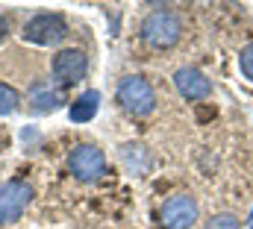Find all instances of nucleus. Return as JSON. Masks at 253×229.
Wrapping results in <instances>:
<instances>
[{"label": "nucleus", "mask_w": 253, "mask_h": 229, "mask_svg": "<svg viewBox=\"0 0 253 229\" xmlns=\"http://www.w3.org/2000/svg\"><path fill=\"white\" fill-rule=\"evenodd\" d=\"M118 103L124 106L132 117H147L156 106L153 85L144 76H124L118 85Z\"/></svg>", "instance_id": "nucleus-2"}, {"label": "nucleus", "mask_w": 253, "mask_h": 229, "mask_svg": "<svg viewBox=\"0 0 253 229\" xmlns=\"http://www.w3.org/2000/svg\"><path fill=\"white\" fill-rule=\"evenodd\" d=\"M180 36H183V24H180V18H177L174 12H168V9L150 12V15L144 18V24H141V38H144L150 47H156V50L174 47V44L180 41Z\"/></svg>", "instance_id": "nucleus-1"}, {"label": "nucleus", "mask_w": 253, "mask_h": 229, "mask_svg": "<svg viewBox=\"0 0 253 229\" xmlns=\"http://www.w3.org/2000/svg\"><path fill=\"white\" fill-rule=\"evenodd\" d=\"M68 168H71V173H74L80 182H94V179H100L103 171H106V156H103V150L94 147V144H80V147L71 150Z\"/></svg>", "instance_id": "nucleus-4"}, {"label": "nucleus", "mask_w": 253, "mask_h": 229, "mask_svg": "<svg viewBox=\"0 0 253 229\" xmlns=\"http://www.w3.org/2000/svg\"><path fill=\"white\" fill-rule=\"evenodd\" d=\"M197 221V203L189 194H177L162 206V227L165 229H191Z\"/></svg>", "instance_id": "nucleus-6"}, {"label": "nucleus", "mask_w": 253, "mask_h": 229, "mask_svg": "<svg viewBox=\"0 0 253 229\" xmlns=\"http://www.w3.org/2000/svg\"><path fill=\"white\" fill-rule=\"evenodd\" d=\"M174 85H177V91L186 97V100H203V97H209L212 94V82H209V76L206 74H200L197 68H180L177 74H174Z\"/></svg>", "instance_id": "nucleus-8"}, {"label": "nucleus", "mask_w": 253, "mask_h": 229, "mask_svg": "<svg viewBox=\"0 0 253 229\" xmlns=\"http://www.w3.org/2000/svg\"><path fill=\"white\" fill-rule=\"evenodd\" d=\"M18 109V91L6 82H0V114H12Z\"/></svg>", "instance_id": "nucleus-12"}, {"label": "nucleus", "mask_w": 253, "mask_h": 229, "mask_svg": "<svg viewBox=\"0 0 253 229\" xmlns=\"http://www.w3.org/2000/svg\"><path fill=\"white\" fill-rule=\"evenodd\" d=\"M203 229H239V218L236 215H227V212L224 215H212Z\"/></svg>", "instance_id": "nucleus-13"}, {"label": "nucleus", "mask_w": 253, "mask_h": 229, "mask_svg": "<svg viewBox=\"0 0 253 229\" xmlns=\"http://www.w3.org/2000/svg\"><path fill=\"white\" fill-rule=\"evenodd\" d=\"M30 100H33L36 112H53V109L59 106V97H56V91H53L47 82H33V88H30Z\"/></svg>", "instance_id": "nucleus-11"}, {"label": "nucleus", "mask_w": 253, "mask_h": 229, "mask_svg": "<svg viewBox=\"0 0 253 229\" xmlns=\"http://www.w3.org/2000/svg\"><path fill=\"white\" fill-rule=\"evenodd\" d=\"M121 162H124V168H126L129 173L141 176V173L150 168L147 147H141V144H126V147H121Z\"/></svg>", "instance_id": "nucleus-10"}, {"label": "nucleus", "mask_w": 253, "mask_h": 229, "mask_svg": "<svg viewBox=\"0 0 253 229\" xmlns=\"http://www.w3.org/2000/svg\"><path fill=\"white\" fill-rule=\"evenodd\" d=\"M239 65H242V74L253 82V44L242 47V53H239Z\"/></svg>", "instance_id": "nucleus-14"}, {"label": "nucleus", "mask_w": 253, "mask_h": 229, "mask_svg": "<svg viewBox=\"0 0 253 229\" xmlns=\"http://www.w3.org/2000/svg\"><path fill=\"white\" fill-rule=\"evenodd\" d=\"M85 71H88V59H85L83 50L68 47V50H62V53L53 56V76H56L62 85L80 82V79L85 76Z\"/></svg>", "instance_id": "nucleus-7"}, {"label": "nucleus", "mask_w": 253, "mask_h": 229, "mask_svg": "<svg viewBox=\"0 0 253 229\" xmlns=\"http://www.w3.org/2000/svg\"><path fill=\"white\" fill-rule=\"evenodd\" d=\"M30 197H33V185L30 182H24V179L3 182V188H0V227L3 224H15L24 215Z\"/></svg>", "instance_id": "nucleus-5"}, {"label": "nucleus", "mask_w": 253, "mask_h": 229, "mask_svg": "<svg viewBox=\"0 0 253 229\" xmlns=\"http://www.w3.org/2000/svg\"><path fill=\"white\" fill-rule=\"evenodd\" d=\"M21 36H24V41H30V44H42V47H47V44H59L65 36H68V24H65L62 15H50V12H44V15H36L33 21H27Z\"/></svg>", "instance_id": "nucleus-3"}, {"label": "nucleus", "mask_w": 253, "mask_h": 229, "mask_svg": "<svg viewBox=\"0 0 253 229\" xmlns=\"http://www.w3.org/2000/svg\"><path fill=\"white\" fill-rule=\"evenodd\" d=\"M6 30H9V24H6V18H3V15H0V41H3V38H6Z\"/></svg>", "instance_id": "nucleus-15"}, {"label": "nucleus", "mask_w": 253, "mask_h": 229, "mask_svg": "<svg viewBox=\"0 0 253 229\" xmlns=\"http://www.w3.org/2000/svg\"><path fill=\"white\" fill-rule=\"evenodd\" d=\"M100 109V94L97 91H83L74 103H71V109H68V117L74 120V123H88L94 114Z\"/></svg>", "instance_id": "nucleus-9"}, {"label": "nucleus", "mask_w": 253, "mask_h": 229, "mask_svg": "<svg viewBox=\"0 0 253 229\" xmlns=\"http://www.w3.org/2000/svg\"><path fill=\"white\" fill-rule=\"evenodd\" d=\"M251 229H253V227H251Z\"/></svg>", "instance_id": "nucleus-16"}]
</instances>
